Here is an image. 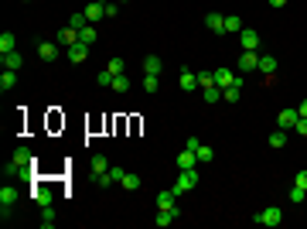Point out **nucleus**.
Listing matches in <instances>:
<instances>
[{
	"mask_svg": "<svg viewBox=\"0 0 307 229\" xmlns=\"http://www.w3.org/2000/svg\"><path fill=\"white\" fill-rule=\"evenodd\" d=\"M192 188H198V171L194 168H188V171H181L178 174V181H174V195H181V191H192Z\"/></svg>",
	"mask_w": 307,
	"mask_h": 229,
	"instance_id": "nucleus-1",
	"label": "nucleus"
},
{
	"mask_svg": "<svg viewBox=\"0 0 307 229\" xmlns=\"http://www.w3.org/2000/svg\"><path fill=\"white\" fill-rule=\"evenodd\" d=\"M215 86H218V89L242 86V72H232V69H215Z\"/></svg>",
	"mask_w": 307,
	"mask_h": 229,
	"instance_id": "nucleus-2",
	"label": "nucleus"
},
{
	"mask_svg": "<svg viewBox=\"0 0 307 229\" xmlns=\"http://www.w3.org/2000/svg\"><path fill=\"white\" fill-rule=\"evenodd\" d=\"M4 178H7V181H28V178H31V164L10 161V164H4Z\"/></svg>",
	"mask_w": 307,
	"mask_h": 229,
	"instance_id": "nucleus-3",
	"label": "nucleus"
},
{
	"mask_svg": "<svg viewBox=\"0 0 307 229\" xmlns=\"http://www.w3.org/2000/svg\"><path fill=\"white\" fill-rule=\"evenodd\" d=\"M256 222H260V226H280V222H284V212L276 209V205H270V209H263L256 215Z\"/></svg>",
	"mask_w": 307,
	"mask_h": 229,
	"instance_id": "nucleus-4",
	"label": "nucleus"
},
{
	"mask_svg": "<svg viewBox=\"0 0 307 229\" xmlns=\"http://www.w3.org/2000/svg\"><path fill=\"white\" fill-rule=\"evenodd\" d=\"M239 45H242V52H256V48H260V31L242 28V31H239Z\"/></svg>",
	"mask_w": 307,
	"mask_h": 229,
	"instance_id": "nucleus-5",
	"label": "nucleus"
},
{
	"mask_svg": "<svg viewBox=\"0 0 307 229\" xmlns=\"http://www.w3.org/2000/svg\"><path fill=\"white\" fill-rule=\"evenodd\" d=\"M14 202H18V188H14V185H4V188H0V215H4V219H7V209H10Z\"/></svg>",
	"mask_w": 307,
	"mask_h": 229,
	"instance_id": "nucleus-6",
	"label": "nucleus"
},
{
	"mask_svg": "<svg viewBox=\"0 0 307 229\" xmlns=\"http://www.w3.org/2000/svg\"><path fill=\"white\" fill-rule=\"evenodd\" d=\"M58 55H62V45H58V41H41L38 45V58L41 62H55Z\"/></svg>",
	"mask_w": 307,
	"mask_h": 229,
	"instance_id": "nucleus-7",
	"label": "nucleus"
},
{
	"mask_svg": "<svg viewBox=\"0 0 307 229\" xmlns=\"http://www.w3.org/2000/svg\"><path fill=\"white\" fill-rule=\"evenodd\" d=\"M256 65H260V55H256V52H242L239 62H236V72H242V76H246V72H252Z\"/></svg>",
	"mask_w": 307,
	"mask_h": 229,
	"instance_id": "nucleus-8",
	"label": "nucleus"
},
{
	"mask_svg": "<svg viewBox=\"0 0 307 229\" xmlns=\"http://www.w3.org/2000/svg\"><path fill=\"white\" fill-rule=\"evenodd\" d=\"M65 52H68V62H86V58H89V45H86V41H76V45H68V48H65Z\"/></svg>",
	"mask_w": 307,
	"mask_h": 229,
	"instance_id": "nucleus-9",
	"label": "nucleus"
},
{
	"mask_svg": "<svg viewBox=\"0 0 307 229\" xmlns=\"http://www.w3.org/2000/svg\"><path fill=\"white\" fill-rule=\"evenodd\" d=\"M82 14H86V21H89V24H96V21L106 18V4H96V0H92V4H89Z\"/></svg>",
	"mask_w": 307,
	"mask_h": 229,
	"instance_id": "nucleus-10",
	"label": "nucleus"
},
{
	"mask_svg": "<svg viewBox=\"0 0 307 229\" xmlns=\"http://www.w3.org/2000/svg\"><path fill=\"white\" fill-rule=\"evenodd\" d=\"M178 86H181L184 93H194V89H198V76H194L192 69H181V79H178Z\"/></svg>",
	"mask_w": 307,
	"mask_h": 229,
	"instance_id": "nucleus-11",
	"label": "nucleus"
},
{
	"mask_svg": "<svg viewBox=\"0 0 307 229\" xmlns=\"http://www.w3.org/2000/svg\"><path fill=\"white\" fill-rule=\"evenodd\" d=\"M276 65H280V62H276V58L273 55H260V65H256V69H260V72H263V76H276Z\"/></svg>",
	"mask_w": 307,
	"mask_h": 229,
	"instance_id": "nucleus-12",
	"label": "nucleus"
},
{
	"mask_svg": "<svg viewBox=\"0 0 307 229\" xmlns=\"http://www.w3.org/2000/svg\"><path fill=\"white\" fill-rule=\"evenodd\" d=\"M55 41L62 45V48H68V45H76V41H78V31H76V28H62V31L55 35Z\"/></svg>",
	"mask_w": 307,
	"mask_h": 229,
	"instance_id": "nucleus-13",
	"label": "nucleus"
},
{
	"mask_svg": "<svg viewBox=\"0 0 307 229\" xmlns=\"http://www.w3.org/2000/svg\"><path fill=\"white\" fill-rule=\"evenodd\" d=\"M14 86H18V72H14V69H4V72H0V93H10Z\"/></svg>",
	"mask_w": 307,
	"mask_h": 229,
	"instance_id": "nucleus-14",
	"label": "nucleus"
},
{
	"mask_svg": "<svg viewBox=\"0 0 307 229\" xmlns=\"http://www.w3.org/2000/svg\"><path fill=\"white\" fill-rule=\"evenodd\" d=\"M194 164H198V154H194V151L184 147V151L178 154V168H181V171H188V168H194Z\"/></svg>",
	"mask_w": 307,
	"mask_h": 229,
	"instance_id": "nucleus-15",
	"label": "nucleus"
},
{
	"mask_svg": "<svg viewBox=\"0 0 307 229\" xmlns=\"http://www.w3.org/2000/svg\"><path fill=\"white\" fill-rule=\"evenodd\" d=\"M174 198H178V195H174V191H160V195H157V209H168V212H178V205H174Z\"/></svg>",
	"mask_w": 307,
	"mask_h": 229,
	"instance_id": "nucleus-16",
	"label": "nucleus"
},
{
	"mask_svg": "<svg viewBox=\"0 0 307 229\" xmlns=\"http://www.w3.org/2000/svg\"><path fill=\"white\" fill-rule=\"evenodd\" d=\"M205 24H208L215 35H226V18H222V14H215V11H212L208 18H205Z\"/></svg>",
	"mask_w": 307,
	"mask_h": 229,
	"instance_id": "nucleus-17",
	"label": "nucleus"
},
{
	"mask_svg": "<svg viewBox=\"0 0 307 229\" xmlns=\"http://www.w3.org/2000/svg\"><path fill=\"white\" fill-rule=\"evenodd\" d=\"M31 195H34V202H38V205H52V198H55L48 185H38V188L31 191Z\"/></svg>",
	"mask_w": 307,
	"mask_h": 229,
	"instance_id": "nucleus-18",
	"label": "nucleus"
},
{
	"mask_svg": "<svg viewBox=\"0 0 307 229\" xmlns=\"http://www.w3.org/2000/svg\"><path fill=\"white\" fill-rule=\"evenodd\" d=\"M89 168H92V178H96V174L110 171V161H106L102 154H92V161H89Z\"/></svg>",
	"mask_w": 307,
	"mask_h": 229,
	"instance_id": "nucleus-19",
	"label": "nucleus"
},
{
	"mask_svg": "<svg viewBox=\"0 0 307 229\" xmlns=\"http://www.w3.org/2000/svg\"><path fill=\"white\" fill-rule=\"evenodd\" d=\"M242 31V18L239 14H226V35H239Z\"/></svg>",
	"mask_w": 307,
	"mask_h": 229,
	"instance_id": "nucleus-20",
	"label": "nucleus"
},
{
	"mask_svg": "<svg viewBox=\"0 0 307 229\" xmlns=\"http://www.w3.org/2000/svg\"><path fill=\"white\" fill-rule=\"evenodd\" d=\"M144 72H147V76H160V58L147 55V58H144Z\"/></svg>",
	"mask_w": 307,
	"mask_h": 229,
	"instance_id": "nucleus-21",
	"label": "nucleus"
},
{
	"mask_svg": "<svg viewBox=\"0 0 307 229\" xmlns=\"http://www.w3.org/2000/svg\"><path fill=\"white\" fill-rule=\"evenodd\" d=\"M0 62H4V69H14V72H18V69H20V62H24V58H20L18 52H7V55H0Z\"/></svg>",
	"mask_w": 307,
	"mask_h": 229,
	"instance_id": "nucleus-22",
	"label": "nucleus"
},
{
	"mask_svg": "<svg viewBox=\"0 0 307 229\" xmlns=\"http://www.w3.org/2000/svg\"><path fill=\"white\" fill-rule=\"evenodd\" d=\"M297 120H300V113H297V110H280V127H284V130H287V127H294Z\"/></svg>",
	"mask_w": 307,
	"mask_h": 229,
	"instance_id": "nucleus-23",
	"label": "nucleus"
},
{
	"mask_svg": "<svg viewBox=\"0 0 307 229\" xmlns=\"http://www.w3.org/2000/svg\"><path fill=\"white\" fill-rule=\"evenodd\" d=\"M7 52H18V41H14L10 31H7V35H0V55H7Z\"/></svg>",
	"mask_w": 307,
	"mask_h": 229,
	"instance_id": "nucleus-24",
	"label": "nucleus"
},
{
	"mask_svg": "<svg viewBox=\"0 0 307 229\" xmlns=\"http://www.w3.org/2000/svg\"><path fill=\"white\" fill-rule=\"evenodd\" d=\"M284 144H287V130H284V127H276V130L270 134V147H276V151H280Z\"/></svg>",
	"mask_w": 307,
	"mask_h": 229,
	"instance_id": "nucleus-25",
	"label": "nucleus"
},
{
	"mask_svg": "<svg viewBox=\"0 0 307 229\" xmlns=\"http://www.w3.org/2000/svg\"><path fill=\"white\" fill-rule=\"evenodd\" d=\"M96 38H99V31L92 28V24H86V28L78 31V41H86V45H96Z\"/></svg>",
	"mask_w": 307,
	"mask_h": 229,
	"instance_id": "nucleus-26",
	"label": "nucleus"
},
{
	"mask_svg": "<svg viewBox=\"0 0 307 229\" xmlns=\"http://www.w3.org/2000/svg\"><path fill=\"white\" fill-rule=\"evenodd\" d=\"M55 219H58V215H55V209H52V205H41V226L52 229V226H55Z\"/></svg>",
	"mask_w": 307,
	"mask_h": 229,
	"instance_id": "nucleus-27",
	"label": "nucleus"
},
{
	"mask_svg": "<svg viewBox=\"0 0 307 229\" xmlns=\"http://www.w3.org/2000/svg\"><path fill=\"white\" fill-rule=\"evenodd\" d=\"M174 219H178V212H168V209H157V219H154V222H157V226L164 229V226H171Z\"/></svg>",
	"mask_w": 307,
	"mask_h": 229,
	"instance_id": "nucleus-28",
	"label": "nucleus"
},
{
	"mask_svg": "<svg viewBox=\"0 0 307 229\" xmlns=\"http://www.w3.org/2000/svg\"><path fill=\"white\" fill-rule=\"evenodd\" d=\"M10 161H18V164H34V154L28 151V147H18V151H14V157H10Z\"/></svg>",
	"mask_w": 307,
	"mask_h": 229,
	"instance_id": "nucleus-29",
	"label": "nucleus"
},
{
	"mask_svg": "<svg viewBox=\"0 0 307 229\" xmlns=\"http://www.w3.org/2000/svg\"><path fill=\"white\" fill-rule=\"evenodd\" d=\"M106 69H110L113 76H123V72H126V65H123V58H120V55L110 58V65H106Z\"/></svg>",
	"mask_w": 307,
	"mask_h": 229,
	"instance_id": "nucleus-30",
	"label": "nucleus"
},
{
	"mask_svg": "<svg viewBox=\"0 0 307 229\" xmlns=\"http://www.w3.org/2000/svg\"><path fill=\"white\" fill-rule=\"evenodd\" d=\"M110 89H116V93H126V89H130V79H126V72H123V76H116Z\"/></svg>",
	"mask_w": 307,
	"mask_h": 229,
	"instance_id": "nucleus-31",
	"label": "nucleus"
},
{
	"mask_svg": "<svg viewBox=\"0 0 307 229\" xmlns=\"http://www.w3.org/2000/svg\"><path fill=\"white\" fill-rule=\"evenodd\" d=\"M202 93H205V103H218V99H222V89H218V86H208V89H202Z\"/></svg>",
	"mask_w": 307,
	"mask_h": 229,
	"instance_id": "nucleus-32",
	"label": "nucleus"
},
{
	"mask_svg": "<svg viewBox=\"0 0 307 229\" xmlns=\"http://www.w3.org/2000/svg\"><path fill=\"white\" fill-rule=\"evenodd\" d=\"M194 154H198V161H202V164H208L212 157H215V151H212V147H205V144H198V151H194Z\"/></svg>",
	"mask_w": 307,
	"mask_h": 229,
	"instance_id": "nucleus-33",
	"label": "nucleus"
},
{
	"mask_svg": "<svg viewBox=\"0 0 307 229\" xmlns=\"http://www.w3.org/2000/svg\"><path fill=\"white\" fill-rule=\"evenodd\" d=\"M198 86H202V89L215 86V72H198Z\"/></svg>",
	"mask_w": 307,
	"mask_h": 229,
	"instance_id": "nucleus-34",
	"label": "nucleus"
},
{
	"mask_svg": "<svg viewBox=\"0 0 307 229\" xmlns=\"http://www.w3.org/2000/svg\"><path fill=\"white\" fill-rule=\"evenodd\" d=\"M86 24H89V21H86V14H72V18H68V28H76V31H82Z\"/></svg>",
	"mask_w": 307,
	"mask_h": 229,
	"instance_id": "nucleus-35",
	"label": "nucleus"
},
{
	"mask_svg": "<svg viewBox=\"0 0 307 229\" xmlns=\"http://www.w3.org/2000/svg\"><path fill=\"white\" fill-rule=\"evenodd\" d=\"M157 86H160V76H144V89L147 93H157Z\"/></svg>",
	"mask_w": 307,
	"mask_h": 229,
	"instance_id": "nucleus-36",
	"label": "nucleus"
},
{
	"mask_svg": "<svg viewBox=\"0 0 307 229\" xmlns=\"http://www.w3.org/2000/svg\"><path fill=\"white\" fill-rule=\"evenodd\" d=\"M222 99H226V103H239V86H229V89H222Z\"/></svg>",
	"mask_w": 307,
	"mask_h": 229,
	"instance_id": "nucleus-37",
	"label": "nucleus"
},
{
	"mask_svg": "<svg viewBox=\"0 0 307 229\" xmlns=\"http://www.w3.org/2000/svg\"><path fill=\"white\" fill-rule=\"evenodd\" d=\"M106 174L113 178V185H120V181H123V174H126V171H123L120 164H110V171H106Z\"/></svg>",
	"mask_w": 307,
	"mask_h": 229,
	"instance_id": "nucleus-38",
	"label": "nucleus"
},
{
	"mask_svg": "<svg viewBox=\"0 0 307 229\" xmlns=\"http://www.w3.org/2000/svg\"><path fill=\"white\" fill-rule=\"evenodd\" d=\"M113 72H110V69H102V72H99V76H96V82H99V86H113Z\"/></svg>",
	"mask_w": 307,
	"mask_h": 229,
	"instance_id": "nucleus-39",
	"label": "nucleus"
},
{
	"mask_svg": "<svg viewBox=\"0 0 307 229\" xmlns=\"http://www.w3.org/2000/svg\"><path fill=\"white\" fill-rule=\"evenodd\" d=\"M120 185H123V188H140V178H136V174H123Z\"/></svg>",
	"mask_w": 307,
	"mask_h": 229,
	"instance_id": "nucleus-40",
	"label": "nucleus"
},
{
	"mask_svg": "<svg viewBox=\"0 0 307 229\" xmlns=\"http://www.w3.org/2000/svg\"><path fill=\"white\" fill-rule=\"evenodd\" d=\"M304 195H307V188L294 185V188H290V202H304Z\"/></svg>",
	"mask_w": 307,
	"mask_h": 229,
	"instance_id": "nucleus-41",
	"label": "nucleus"
},
{
	"mask_svg": "<svg viewBox=\"0 0 307 229\" xmlns=\"http://www.w3.org/2000/svg\"><path fill=\"white\" fill-rule=\"evenodd\" d=\"M294 130H297V134H307V116H300V120L294 123Z\"/></svg>",
	"mask_w": 307,
	"mask_h": 229,
	"instance_id": "nucleus-42",
	"label": "nucleus"
},
{
	"mask_svg": "<svg viewBox=\"0 0 307 229\" xmlns=\"http://www.w3.org/2000/svg\"><path fill=\"white\" fill-rule=\"evenodd\" d=\"M294 185H300V188H307V171H297V181Z\"/></svg>",
	"mask_w": 307,
	"mask_h": 229,
	"instance_id": "nucleus-43",
	"label": "nucleus"
},
{
	"mask_svg": "<svg viewBox=\"0 0 307 229\" xmlns=\"http://www.w3.org/2000/svg\"><path fill=\"white\" fill-rule=\"evenodd\" d=\"M297 113H300V116H307V99L300 103V106H297Z\"/></svg>",
	"mask_w": 307,
	"mask_h": 229,
	"instance_id": "nucleus-44",
	"label": "nucleus"
},
{
	"mask_svg": "<svg viewBox=\"0 0 307 229\" xmlns=\"http://www.w3.org/2000/svg\"><path fill=\"white\" fill-rule=\"evenodd\" d=\"M284 4H287V0H270V7H276V11H280Z\"/></svg>",
	"mask_w": 307,
	"mask_h": 229,
	"instance_id": "nucleus-45",
	"label": "nucleus"
}]
</instances>
